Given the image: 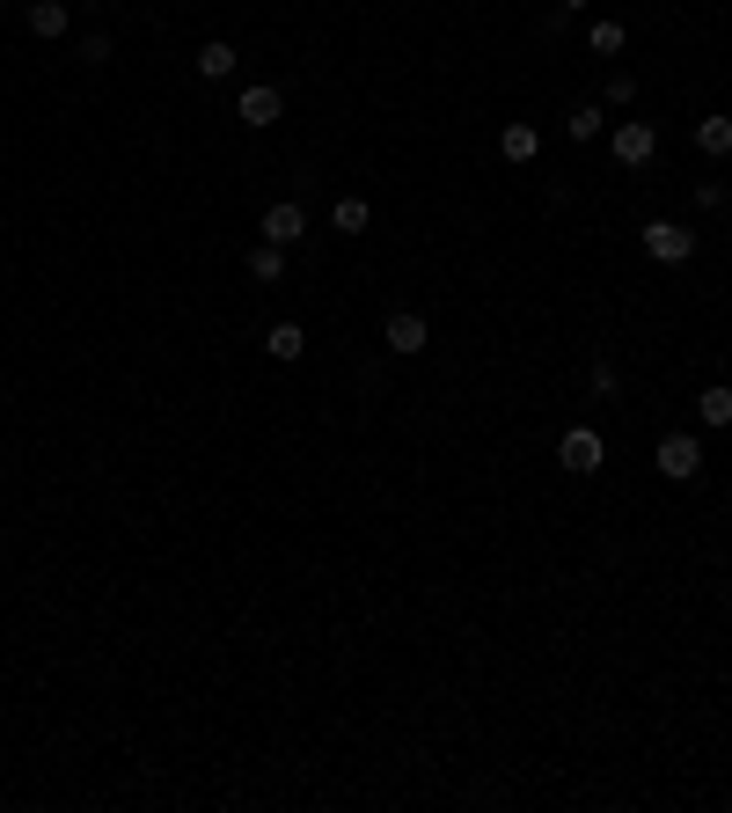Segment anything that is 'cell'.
<instances>
[{
    "label": "cell",
    "instance_id": "obj_1",
    "mask_svg": "<svg viewBox=\"0 0 732 813\" xmlns=\"http://www.w3.org/2000/svg\"><path fill=\"white\" fill-rule=\"evenodd\" d=\"M659 476H666V484L704 476V440H696V433H659Z\"/></svg>",
    "mask_w": 732,
    "mask_h": 813
},
{
    "label": "cell",
    "instance_id": "obj_5",
    "mask_svg": "<svg viewBox=\"0 0 732 813\" xmlns=\"http://www.w3.org/2000/svg\"><path fill=\"white\" fill-rule=\"evenodd\" d=\"M257 235H264V243H279V249H293L300 235H308V213H300L293 198H279V205H264V221H257Z\"/></svg>",
    "mask_w": 732,
    "mask_h": 813
},
{
    "label": "cell",
    "instance_id": "obj_7",
    "mask_svg": "<svg viewBox=\"0 0 732 813\" xmlns=\"http://www.w3.org/2000/svg\"><path fill=\"white\" fill-rule=\"evenodd\" d=\"M498 154H506L512 169H528V162H535V154H542V132H535V125H528V118H512L506 132H498Z\"/></svg>",
    "mask_w": 732,
    "mask_h": 813
},
{
    "label": "cell",
    "instance_id": "obj_8",
    "mask_svg": "<svg viewBox=\"0 0 732 813\" xmlns=\"http://www.w3.org/2000/svg\"><path fill=\"white\" fill-rule=\"evenodd\" d=\"M425 338H433V322L417 316V308H395L389 316V352H425Z\"/></svg>",
    "mask_w": 732,
    "mask_h": 813
},
{
    "label": "cell",
    "instance_id": "obj_22",
    "mask_svg": "<svg viewBox=\"0 0 732 813\" xmlns=\"http://www.w3.org/2000/svg\"><path fill=\"white\" fill-rule=\"evenodd\" d=\"M586 8H593V0H557V15H586Z\"/></svg>",
    "mask_w": 732,
    "mask_h": 813
},
{
    "label": "cell",
    "instance_id": "obj_19",
    "mask_svg": "<svg viewBox=\"0 0 732 813\" xmlns=\"http://www.w3.org/2000/svg\"><path fill=\"white\" fill-rule=\"evenodd\" d=\"M110 59V37H81V67H103Z\"/></svg>",
    "mask_w": 732,
    "mask_h": 813
},
{
    "label": "cell",
    "instance_id": "obj_16",
    "mask_svg": "<svg viewBox=\"0 0 732 813\" xmlns=\"http://www.w3.org/2000/svg\"><path fill=\"white\" fill-rule=\"evenodd\" d=\"M330 227H338V235H366V198H338V205H330Z\"/></svg>",
    "mask_w": 732,
    "mask_h": 813
},
{
    "label": "cell",
    "instance_id": "obj_15",
    "mask_svg": "<svg viewBox=\"0 0 732 813\" xmlns=\"http://www.w3.org/2000/svg\"><path fill=\"white\" fill-rule=\"evenodd\" d=\"M696 148H704V154H732V118H696Z\"/></svg>",
    "mask_w": 732,
    "mask_h": 813
},
{
    "label": "cell",
    "instance_id": "obj_11",
    "mask_svg": "<svg viewBox=\"0 0 732 813\" xmlns=\"http://www.w3.org/2000/svg\"><path fill=\"white\" fill-rule=\"evenodd\" d=\"M623 45H630V30L615 23V15H593V23H586V51H593V59H615Z\"/></svg>",
    "mask_w": 732,
    "mask_h": 813
},
{
    "label": "cell",
    "instance_id": "obj_20",
    "mask_svg": "<svg viewBox=\"0 0 732 813\" xmlns=\"http://www.w3.org/2000/svg\"><path fill=\"white\" fill-rule=\"evenodd\" d=\"M615 389H623V374H615L609 360H601V367H593V396H615Z\"/></svg>",
    "mask_w": 732,
    "mask_h": 813
},
{
    "label": "cell",
    "instance_id": "obj_6",
    "mask_svg": "<svg viewBox=\"0 0 732 813\" xmlns=\"http://www.w3.org/2000/svg\"><path fill=\"white\" fill-rule=\"evenodd\" d=\"M652 154H659V132H652V125H645V118L615 125V162H623V169H645Z\"/></svg>",
    "mask_w": 732,
    "mask_h": 813
},
{
    "label": "cell",
    "instance_id": "obj_23",
    "mask_svg": "<svg viewBox=\"0 0 732 813\" xmlns=\"http://www.w3.org/2000/svg\"><path fill=\"white\" fill-rule=\"evenodd\" d=\"M88 8H103V0H88Z\"/></svg>",
    "mask_w": 732,
    "mask_h": 813
},
{
    "label": "cell",
    "instance_id": "obj_21",
    "mask_svg": "<svg viewBox=\"0 0 732 813\" xmlns=\"http://www.w3.org/2000/svg\"><path fill=\"white\" fill-rule=\"evenodd\" d=\"M601 96H609V103H630V96H637V81H630V74H609V89H601Z\"/></svg>",
    "mask_w": 732,
    "mask_h": 813
},
{
    "label": "cell",
    "instance_id": "obj_2",
    "mask_svg": "<svg viewBox=\"0 0 732 813\" xmlns=\"http://www.w3.org/2000/svg\"><path fill=\"white\" fill-rule=\"evenodd\" d=\"M557 462L571 469V476H593V469L609 462V440H601L593 425H571V433H564V440H557Z\"/></svg>",
    "mask_w": 732,
    "mask_h": 813
},
{
    "label": "cell",
    "instance_id": "obj_13",
    "mask_svg": "<svg viewBox=\"0 0 732 813\" xmlns=\"http://www.w3.org/2000/svg\"><path fill=\"white\" fill-rule=\"evenodd\" d=\"M67 0H29V37H67Z\"/></svg>",
    "mask_w": 732,
    "mask_h": 813
},
{
    "label": "cell",
    "instance_id": "obj_17",
    "mask_svg": "<svg viewBox=\"0 0 732 813\" xmlns=\"http://www.w3.org/2000/svg\"><path fill=\"white\" fill-rule=\"evenodd\" d=\"M564 132H571V140H601V103H579V110L564 118Z\"/></svg>",
    "mask_w": 732,
    "mask_h": 813
},
{
    "label": "cell",
    "instance_id": "obj_18",
    "mask_svg": "<svg viewBox=\"0 0 732 813\" xmlns=\"http://www.w3.org/2000/svg\"><path fill=\"white\" fill-rule=\"evenodd\" d=\"M696 205H704V213H718V205H725V176H710V184H696Z\"/></svg>",
    "mask_w": 732,
    "mask_h": 813
},
{
    "label": "cell",
    "instance_id": "obj_9",
    "mask_svg": "<svg viewBox=\"0 0 732 813\" xmlns=\"http://www.w3.org/2000/svg\"><path fill=\"white\" fill-rule=\"evenodd\" d=\"M191 67H198L205 81H227L235 67H243V51L227 45V37H213V45H198V59H191Z\"/></svg>",
    "mask_w": 732,
    "mask_h": 813
},
{
    "label": "cell",
    "instance_id": "obj_24",
    "mask_svg": "<svg viewBox=\"0 0 732 813\" xmlns=\"http://www.w3.org/2000/svg\"><path fill=\"white\" fill-rule=\"evenodd\" d=\"M725 243H732V227H725Z\"/></svg>",
    "mask_w": 732,
    "mask_h": 813
},
{
    "label": "cell",
    "instance_id": "obj_12",
    "mask_svg": "<svg viewBox=\"0 0 732 813\" xmlns=\"http://www.w3.org/2000/svg\"><path fill=\"white\" fill-rule=\"evenodd\" d=\"M696 425H710V433H725V425H732V389H725V381H710V389L696 396Z\"/></svg>",
    "mask_w": 732,
    "mask_h": 813
},
{
    "label": "cell",
    "instance_id": "obj_3",
    "mask_svg": "<svg viewBox=\"0 0 732 813\" xmlns=\"http://www.w3.org/2000/svg\"><path fill=\"white\" fill-rule=\"evenodd\" d=\"M645 257L652 264H688L696 257V235L682 221H645Z\"/></svg>",
    "mask_w": 732,
    "mask_h": 813
},
{
    "label": "cell",
    "instance_id": "obj_25",
    "mask_svg": "<svg viewBox=\"0 0 732 813\" xmlns=\"http://www.w3.org/2000/svg\"><path fill=\"white\" fill-rule=\"evenodd\" d=\"M0 8H8V0H0Z\"/></svg>",
    "mask_w": 732,
    "mask_h": 813
},
{
    "label": "cell",
    "instance_id": "obj_14",
    "mask_svg": "<svg viewBox=\"0 0 732 813\" xmlns=\"http://www.w3.org/2000/svg\"><path fill=\"white\" fill-rule=\"evenodd\" d=\"M249 279H257V286H279V279H286V249L257 243V249H249Z\"/></svg>",
    "mask_w": 732,
    "mask_h": 813
},
{
    "label": "cell",
    "instance_id": "obj_10",
    "mask_svg": "<svg viewBox=\"0 0 732 813\" xmlns=\"http://www.w3.org/2000/svg\"><path fill=\"white\" fill-rule=\"evenodd\" d=\"M264 352L279 360V367H293V360L308 352V330H300V322H271V330H264Z\"/></svg>",
    "mask_w": 732,
    "mask_h": 813
},
{
    "label": "cell",
    "instance_id": "obj_4",
    "mask_svg": "<svg viewBox=\"0 0 732 813\" xmlns=\"http://www.w3.org/2000/svg\"><path fill=\"white\" fill-rule=\"evenodd\" d=\"M279 110H286V96H279L271 81H249L243 96H235V118H243L249 132H271V125H279Z\"/></svg>",
    "mask_w": 732,
    "mask_h": 813
}]
</instances>
